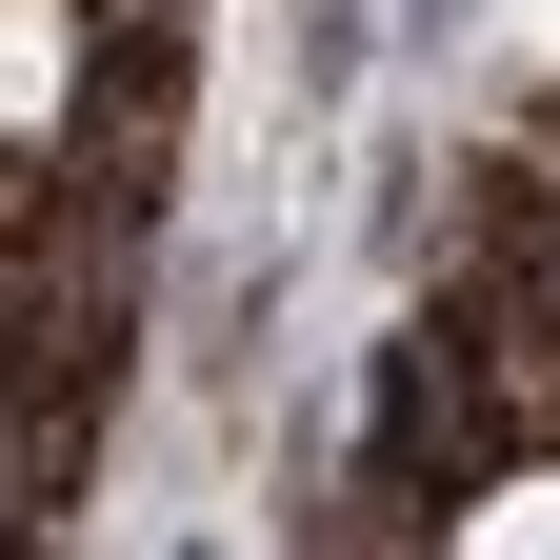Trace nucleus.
<instances>
[{
  "instance_id": "nucleus-1",
  "label": "nucleus",
  "mask_w": 560,
  "mask_h": 560,
  "mask_svg": "<svg viewBox=\"0 0 560 560\" xmlns=\"http://www.w3.org/2000/svg\"><path fill=\"white\" fill-rule=\"evenodd\" d=\"M60 101V0H0V120Z\"/></svg>"
},
{
  "instance_id": "nucleus-2",
  "label": "nucleus",
  "mask_w": 560,
  "mask_h": 560,
  "mask_svg": "<svg viewBox=\"0 0 560 560\" xmlns=\"http://www.w3.org/2000/svg\"><path fill=\"white\" fill-rule=\"evenodd\" d=\"M460 560H560V480H521V501H501V521H480Z\"/></svg>"
}]
</instances>
